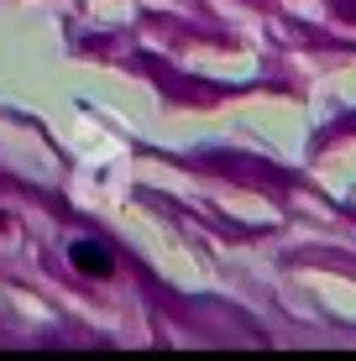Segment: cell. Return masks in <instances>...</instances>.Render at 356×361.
Listing matches in <instances>:
<instances>
[{
  "instance_id": "obj_1",
  "label": "cell",
  "mask_w": 356,
  "mask_h": 361,
  "mask_svg": "<svg viewBox=\"0 0 356 361\" xmlns=\"http://www.w3.org/2000/svg\"><path fill=\"white\" fill-rule=\"evenodd\" d=\"M68 262L79 272H90V278H110L116 272V252H110L105 241H90V235H79V241L68 246Z\"/></svg>"
}]
</instances>
